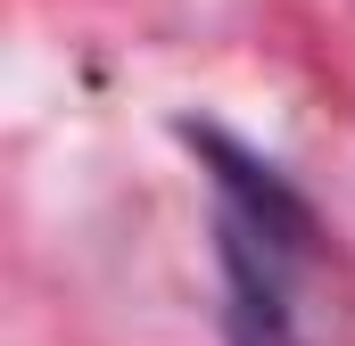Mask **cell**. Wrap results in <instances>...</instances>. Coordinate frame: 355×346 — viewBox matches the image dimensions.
Wrapping results in <instances>:
<instances>
[{
  "mask_svg": "<svg viewBox=\"0 0 355 346\" xmlns=\"http://www.w3.org/2000/svg\"><path fill=\"white\" fill-rule=\"evenodd\" d=\"M215 165V248H223V330L232 346H306L297 280L314 264V215L306 198L232 149L223 132H190Z\"/></svg>",
  "mask_w": 355,
  "mask_h": 346,
  "instance_id": "1",
  "label": "cell"
}]
</instances>
